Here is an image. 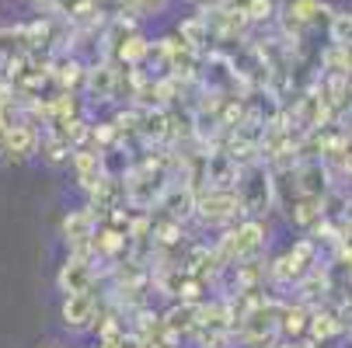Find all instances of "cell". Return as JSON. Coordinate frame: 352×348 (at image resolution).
Returning <instances> with one entry per match:
<instances>
[{
  "instance_id": "603a6c76",
  "label": "cell",
  "mask_w": 352,
  "mask_h": 348,
  "mask_svg": "<svg viewBox=\"0 0 352 348\" xmlns=\"http://www.w3.org/2000/svg\"><path fill=\"white\" fill-rule=\"evenodd\" d=\"M168 0H122V11L129 14H157Z\"/></svg>"
},
{
  "instance_id": "30bf717a",
  "label": "cell",
  "mask_w": 352,
  "mask_h": 348,
  "mask_svg": "<svg viewBox=\"0 0 352 348\" xmlns=\"http://www.w3.org/2000/svg\"><path fill=\"white\" fill-rule=\"evenodd\" d=\"M94 314H98V300L94 292H74V296H63V307H60V317L67 327L80 331V327H91L94 324Z\"/></svg>"
},
{
  "instance_id": "cb8c5ba5",
  "label": "cell",
  "mask_w": 352,
  "mask_h": 348,
  "mask_svg": "<svg viewBox=\"0 0 352 348\" xmlns=\"http://www.w3.org/2000/svg\"><path fill=\"white\" fill-rule=\"evenodd\" d=\"M67 4H70V0H35V8L45 11V14H63Z\"/></svg>"
},
{
  "instance_id": "83f0119b",
  "label": "cell",
  "mask_w": 352,
  "mask_h": 348,
  "mask_svg": "<svg viewBox=\"0 0 352 348\" xmlns=\"http://www.w3.org/2000/svg\"><path fill=\"white\" fill-rule=\"evenodd\" d=\"M279 348H307V345H293V341H289V345H279Z\"/></svg>"
},
{
  "instance_id": "d6986e66",
  "label": "cell",
  "mask_w": 352,
  "mask_h": 348,
  "mask_svg": "<svg viewBox=\"0 0 352 348\" xmlns=\"http://www.w3.org/2000/svg\"><path fill=\"white\" fill-rule=\"evenodd\" d=\"M331 42L352 49V14H331Z\"/></svg>"
},
{
  "instance_id": "4316f807",
  "label": "cell",
  "mask_w": 352,
  "mask_h": 348,
  "mask_svg": "<svg viewBox=\"0 0 352 348\" xmlns=\"http://www.w3.org/2000/svg\"><path fill=\"white\" fill-rule=\"evenodd\" d=\"M217 8H237V0H213Z\"/></svg>"
},
{
  "instance_id": "277c9868",
  "label": "cell",
  "mask_w": 352,
  "mask_h": 348,
  "mask_svg": "<svg viewBox=\"0 0 352 348\" xmlns=\"http://www.w3.org/2000/svg\"><path fill=\"white\" fill-rule=\"evenodd\" d=\"M265 247V223L262 220H244V223H237L234 230H227L223 233V240L217 244V262L227 268V265H234V262H241V258H251V255H258Z\"/></svg>"
},
{
  "instance_id": "52a82bcc",
  "label": "cell",
  "mask_w": 352,
  "mask_h": 348,
  "mask_svg": "<svg viewBox=\"0 0 352 348\" xmlns=\"http://www.w3.org/2000/svg\"><path fill=\"white\" fill-rule=\"evenodd\" d=\"M98 282V272H94V262L87 258V251H77L63 262L60 275H56V286L63 296H74V292H91Z\"/></svg>"
},
{
  "instance_id": "8fae6325",
  "label": "cell",
  "mask_w": 352,
  "mask_h": 348,
  "mask_svg": "<svg viewBox=\"0 0 352 348\" xmlns=\"http://www.w3.org/2000/svg\"><path fill=\"white\" fill-rule=\"evenodd\" d=\"M293 181H296V192H300V195L324 198L331 174H328V167H324L321 161H307V164H296V178H293Z\"/></svg>"
},
{
  "instance_id": "9a60e30c",
  "label": "cell",
  "mask_w": 352,
  "mask_h": 348,
  "mask_svg": "<svg viewBox=\"0 0 352 348\" xmlns=\"http://www.w3.org/2000/svg\"><path fill=\"white\" fill-rule=\"evenodd\" d=\"M307 310L304 307H283L279 310V331L283 334H289V338H300V334H304L307 331Z\"/></svg>"
},
{
  "instance_id": "4fadbf2b",
  "label": "cell",
  "mask_w": 352,
  "mask_h": 348,
  "mask_svg": "<svg viewBox=\"0 0 352 348\" xmlns=\"http://www.w3.org/2000/svg\"><path fill=\"white\" fill-rule=\"evenodd\" d=\"M210 35H213V32H210V25H206V18H203V14H199V18H188V21H182V25H178V38H182L185 45H192L195 53L210 42Z\"/></svg>"
},
{
  "instance_id": "7c38bea8",
  "label": "cell",
  "mask_w": 352,
  "mask_h": 348,
  "mask_svg": "<svg viewBox=\"0 0 352 348\" xmlns=\"http://www.w3.org/2000/svg\"><path fill=\"white\" fill-rule=\"evenodd\" d=\"M126 247H129V237H126V230H116V227H105L91 237V251L105 262H116Z\"/></svg>"
},
{
  "instance_id": "5b68a950",
  "label": "cell",
  "mask_w": 352,
  "mask_h": 348,
  "mask_svg": "<svg viewBox=\"0 0 352 348\" xmlns=\"http://www.w3.org/2000/svg\"><path fill=\"white\" fill-rule=\"evenodd\" d=\"M203 227H227L237 216H244L241 198L234 188H206L195 195V213H192Z\"/></svg>"
},
{
  "instance_id": "3957f363",
  "label": "cell",
  "mask_w": 352,
  "mask_h": 348,
  "mask_svg": "<svg viewBox=\"0 0 352 348\" xmlns=\"http://www.w3.org/2000/svg\"><path fill=\"white\" fill-rule=\"evenodd\" d=\"M122 185H126V202L133 209H154V206H161V195L168 188V171H164V164L146 161L143 167L126 174Z\"/></svg>"
},
{
  "instance_id": "4dcf8cb0",
  "label": "cell",
  "mask_w": 352,
  "mask_h": 348,
  "mask_svg": "<svg viewBox=\"0 0 352 348\" xmlns=\"http://www.w3.org/2000/svg\"><path fill=\"white\" fill-rule=\"evenodd\" d=\"M98 348H105V345H98Z\"/></svg>"
},
{
  "instance_id": "6da1fadb",
  "label": "cell",
  "mask_w": 352,
  "mask_h": 348,
  "mask_svg": "<svg viewBox=\"0 0 352 348\" xmlns=\"http://www.w3.org/2000/svg\"><path fill=\"white\" fill-rule=\"evenodd\" d=\"M234 192H237L241 209H244L248 216H262V213H269L272 195H276L272 171H269L262 161H248V164H241L237 181H234Z\"/></svg>"
},
{
  "instance_id": "d4e9b609",
  "label": "cell",
  "mask_w": 352,
  "mask_h": 348,
  "mask_svg": "<svg viewBox=\"0 0 352 348\" xmlns=\"http://www.w3.org/2000/svg\"><path fill=\"white\" fill-rule=\"evenodd\" d=\"M338 122H342V132H345V136L352 139V108H349V112H345V115H342Z\"/></svg>"
},
{
  "instance_id": "484cf974",
  "label": "cell",
  "mask_w": 352,
  "mask_h": 348,
  "mask_svg": "<svg viewBox=\"0 0 352 348\" xmlns=\"http://www.w3.org/2000/svg\"><path fill=\"white\" fill-rule=\"evenodd\" d=\"M0 97H11V80L0 77Z\"/></svg>"
},
{
  "instance_id": "f546056e",
  "label": "cell",
  "mask_w": 352,
  "mask_h": 348,
  "mask_svg": "<svg viewBox=\"0 0 352 348\" xmlns=\"http://www.w3.org/2000/svg\"><path fill=\"white\" fill-rule=\"evenodd\" d=\"M349 56H352V49H349Z\"/></svg>"
},
{
  "instance_id": "7402d4cb",
  "label": "cell",
  "mask_w": 352,
  "mask_h": 348,
  "mask_svg": "<svg viewBox=\"0 0 352 348\" xmlns=\"http://www.w3.org/2000/svg\"><path fill=\"white\" fill-rule=\"evenodd\" d=\"M244 14H248V21H272L276 18V0H248Z\"/></svg>"
},
{
  "instance_id": "7a4b0ae2",
  "label": "cell",
  "mask_w": 352,
  "mask_h": 348,
  "mask_svg": "<svg viewBox=\"0 0 352 348\" xmlns=\"http://www.w3.org/2000/svg\"><path fill=\"white\" fill-rule=\"evenodd\" d=\"M279 303L276 300H255L237 321V334L244 348H272L279 338Z\"/></svg>"
},
{
  "instance_id": "5bb4252c",
  "label": "cell",
  "mask_w": 352,
  "mask_h": 348,
  "mask_svg": "<svg viewBox=\"0 0 352 348\" xmlns=\"http://www.w3.org/2000/svg\"><path fill=\"white\" fill-rule=\"evenodd\" d=\"M116 56H119L126 67H136L140 60H146V56H150V42H146L143 35H136V32H133V35L116 49Z\"/></svg>"
},
{
  "instance_id": "e0dca14e",
  "label": "cell",
  "mask_w": 352,
  "mask_h": 348,
  "mask_svg": "<svg viewBox=\"0 0 352 348\" xmlns=\"http://www.w3.org/2000/svg\"><path fill=\"white\" fill-rule=\"evenodd\" d=\"M289 14H296L304 25H311V21H318L321 14H331V8L321 4V0H293V4H289Z\"/></svg>"
},
{
  "instance_id": "ac0fdd59",
  "label": "cell",
  "mask_w": 352,
  "mask_h": 348,
  "mask_svg": "<svg viewBox=\"0 0 352 348\" xmlns=\"http://www.w3.org/2000/svg\"><path fill=\"white\" fill-rule=\"evenodd\" d=\"M84 70H87V67H80L77 60H63L56 70H49V73H53V77H56V80L67 87V91H74L77 84H84Z\"/></svg>"
},
{
  "instance_id": "ffe728a7",
  "label": "cell",
  "mask_w": 352,
  "mask_h": 348,
  "mask_svg": "<svg viewBox=\"0 0 352 348\" xmlns=\"http://www.w3.org/2000/svg\"><path fill=\"white\" fill-rule=\"evenodd\" d=\"M14 122H21V102H14V94L0 97V136H4Z\"/></svg>"
},
{
  "instance_id": "2e32d148",
  "label": "cell",
  "mask_w": 352,
  "mask_h": 348,
  "mask_svg": "<svg viewBox=\"0 0 352 348\" xmlns=\"http://www.w3.org/2000/svg\"><path fill=\"white\" fill-rule=\"evenodd\" d=\"M321 216H324V202H321V198L300 195V206L293 209V223L296 227H311V223H321Z\"/></svg>"
},
{
  "instance_id": "9c48e42d",
  "label": "cell",
  "mask_w": 352,
  "mask_h": 348,
  "mask_svg": "<svg viewBox=\"0 0 352 348\" xmlns=\"http://www.w3.org/2000/svg\"><path fill=\"white\" fill-rule=\"evenodd\" d=\"M0 139H4V154H8V161H28V157H35L38 154V129L32 126V122H14L4 136H0Z\"/></svg>"
},
{
  "instance_id": "f1b7e54d",
  "label": "cell",
  "mask_w": 352,
  "mask_h": 348,
  "mask_svg": "<svg viewBox=\"0 0 352 348\" xmlns=\"http://www.w3.org/2000/svg\"><path fill=\"white\" fill-rule=\"evenodd\" d=\"M42 348H60V345H42Z\"/></svg>"
},
{
  "instance_id": "44dd1931",
  "label": "cell",
  "mask_w": 352,
  "mask_h": 348,
  "mask_svg": "<svg viewBox=\"0 0 352 348\" xmlns=\"http://www.w3.org/2000/svg\"><path fill=\"white\" fill-rule=\"evenodd\" d=\"M307 331H311L314 338H321V341H324V338L338 334V331H342V324H338L335 317H328V314H314V317L307 321Z\"/></svg>"
},
{
  "instance_id": "8992f818",
  "label": "cell",
  "mask_w": 352,
  "mask_h": 348,
  "mask_svg": "<svg viewBox=\"0 0 352 348\" xmlns=\"http://www.w3.org/2000/svg\"><path fill=\"white\" fill-rule=\"evenodd\" d=\"M119 84H122V70H119L116 63H109V60L91 63V67L84 70V91H87L91 102H102V105L116 102Z\"/></svg>"
},
{
  "instance_id": "ba28073f",
  "label": "cell",
  "mask_w": 352,
  "mask_h": 348,
  "mask_svg": "<svg viewBox=\"0 0 352 348\" xmlns=\"http://www.w3.org/2000/svg\"><path fill=\"white\" fill-rule=\"evenodd\" d=\"M60 233H63V240L74 247V251H87L91 237L98 233V209L94 206H84V209L67 213L63 223H60Z\"/></svg>"
}]
</instances>
